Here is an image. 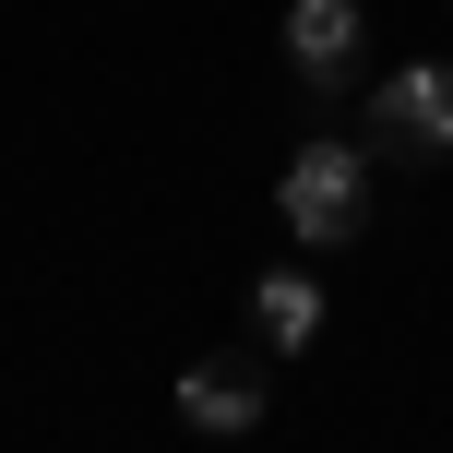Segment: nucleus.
<instances>
[{
    "label": "nucleus",
    "instance_id": "f257e3e1",
    "mask_svg": "<svg viewBox=\"0 0 453 453\" xmlns=\"http://www.w3.org/2000/svg\"><path fill=\"white\" fill-rule=\"evenodd\" d=\"M274 215H287L311 250H346L370 226V143L358 132H311L287 156V180H274Z\"/></svg>",
    "mask_w": 453,
    "mask_h": 453
},
{
    "label": "nucleus",
    "instance_id": "f03ea898",
    "mask_svg": "<svg viewBox=\"0 0 453 453\" xmlns=\"http://www.w3.org/2000/svg\"><path fill=\"white\" fill-rule=\"evenodd\" d=\"M358 132L382 143L394 167H441L453 156V60H394L382 84H370Z\"/></svg>",
    "mask_w": 453,
    "mask_h": 453
},
{
    "label": "nucleus",
    "instance_id": "7ed1b4c3",
    "mask_svg": "<svg viewBox=\"0 0 453 453\" xmlns=\"http://www.w3.org/2000/svg\"><path fill=\"white\" fill-rule=\"evenodd\" d=\"M287 72L311 84V108H346L358 96V60H370V12L358 0H287Z\"/></svg>",
    "mask_w": 453,
    "mask_h": 453
},
{
    "label": "nucleus",
    "instance_id": "20e7f679",
    "mask_svg": "<svg viewBox=\"0 0 453 453\" xmlns=\"http://www.w3.org/2000/svg\"><path fill=\"white\" fill-rule=\"evenodd\" d=\"M180 418H191V430H203V441H250V430H263V358H191L180 370Z\"/></svg>",
    "mask_w": 453,
    "mask_h": 453
},
{
    "label": "nucleus",
    "instance_id": "39448f33",
    "mask_svg": "<svg viewBox=\"0 0 453 453\" xmlns=\"http://www.w3.org/2000/svg\"><path fill=\"white\" fill-rule=\"evenodd\" d=\"M250 334H263V346H287V358H298V346L322 334V287H311V274H287V263H274L263 287H250Z\"/></svg>",
    "mask_w": 453,
    "mask_h": 453
}]
</instances>
